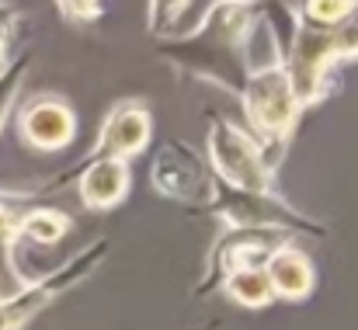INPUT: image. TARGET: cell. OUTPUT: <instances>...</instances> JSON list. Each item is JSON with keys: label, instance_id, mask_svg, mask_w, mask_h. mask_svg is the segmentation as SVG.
Returning a JSON list of instances; mask_svg holds the SVG:
<instances>
[{"label": "cell", "instance_id": "d6986e66", "mask_svg": "<svg viewBox=\"0 0 358 330\" xmlns=\"http://www.w3.org/2000/svg\"><path fill=\"white\" fill-rule=\"evenodd\" d=\"M70 21H94L105 14V0H56Z\"/></svg>", "mask_w": 358, "mask_h": 330}, {"label": "cell", "instance_id": "e0dca14e", "mask_svg": "<svg viewBox=\"0 0 358 330\" xmlns=\"http://www.w3.org/2000/svg\"><path fill=\"white\" fill-rule=\"evenodd\" d=\"M331 35H334L338 59H358V3L338 28H331Z\"/></svg>", "mask_w": 358, "mask_h": 330}, {"label": "cell", "instance_id": "3957f363", "mask_svg": "<svg viewBox=\"0 0 358 330\" xmlns=\"http://www.w3.org/2000/svg\"><path fill=\"white\" fill-rule=\"evenodd\" d=\"M209 167L223 188L234 192H271L275 164L261 143L227 118H209Z\"/></svg>", "mask_w": 358, "mask_h": 330}, {"label": "cell", "instance_id": "8fae6325", "mask_svg": "<svg viewBox=\"0 0 358 330\" xmlns=\"http://www.w3.org/2000/svg\"><path fill=\"white\" fill-rule=\"evenodd\" d=\"M129 181H132V171H129V160L119 157H87L84 171H80V181H77V192H80V202L87 209H112L119 206L122 199L129 195Z\"/></svg>", "mask_w": 358, "mask_h": 330}, {"label": "cell", "instance_id": "6da1fadb", "mask_svg": "<svg viewBox=\"0 0 358 330\" xmlns=\"http://www.w3.org/2000/svg\"><path fill=\"white\" fill-rule=\"evenodd\" d=\"M254 14H257L254 0H216L192 35L167 45V59L178 63L185 73L209 77L213 84H223L240 94L247 80L240 63V42Z\"/></svg>", "mask_w": 358, "mask_h": 330}, {"label": "cell", "instance_id": "277c9868", "mask_svg": "<svg viewBox=\"0 0 358 330\" xmlns=\"http://www.w3.org/2000/svg\"><path fill=\"white\" fill-rule=\"evenodd\" d=\"M108 254V240H94L87 250L73 254L70 261H63L52 275L35 278L31 285H24L21 292H14L10 299H0V330H21L28 327L45 306H52L59 296H66L73 285H80Z\"/></svg>", "mask_w": 358, "mask_h": 330}, {"label": "cell", "instance_id": "52a82bcc", "mask_svg": "<svg viewBox=\"0 0 358 330\" xmlns=\"http://www.w3.org/2000/svg\"><path fill=\"white\" fill-rule=\"evenodd\" d=\"M334 63H338V49H334L331 28H313L299 21L285 49V73L303 108L317 105L327 94V77Z\"/></svg>", "mask_w": 358, "mask_h": 330}, {"label": "cell", "instance_id": "30bf717a", "mask_svg": "<svg viewBox=\"0 0 358 330\" xmlns=\"http://www.w3.org/2000/svg\"><path fill=\"white\" fill-rule=\"evenodd\" d=\"M153 132V115L143 101H119L115 108L105 115L98 143L87 157H119L129 160L136 153H143V146L150 143Z\"/></svg>", "mask_w": 358, "mask_h": 330}, {"label": "cell", "instance_id": "ffe728a7", "mask_svg": "<svg viewBox=\"0 0 358 330\" xmlns=\"http://www.w3.org/2000/svg\"><path fill=\"white\" fill-rule=\"evenodd\" d=\"M14 21H17V14H14V7H7V3H0V70H3V49H7V35H10V28H14Z\"/></svg>", "mask_w": 358, "mask_h": 330}, {"label": "cell", "instance_id": "4fadbf2b", "mask_svg": "<svg viewBox=\"0 0 358 330\" xmlns=\"http://www.w3.org/2000/svg\"><path fill=\"white\" fill-rule=\"evenodd\" d=\"M220 289H223L237 306H247V310H261V306H268V303L275 299L271 282H268V275H264V264H247V268L230 271V275L220 282Z\"/></svg>", "mask_w": 358, "mask_h": 330}, {"label": "cell", "instance_id": "44dd1931", "mask_svg": "<svg viewBox=\"0 0 358 330\" xmlns=\"http://www.w3.org/2000/svg\"><path fill=\"white\" fill-rule=\"evenodd\" d=\"M14 222H17V216L7 209V202H0V240L14 233Z\"/></svg>", "mask_w": 358, "mask_h": 330}, {"label": "cell", "instance_id": "9c48e42d", "mask_svg": "<svg viewBox=\"0 0 358 330\" xmlns=\"http://www.w3.org/2000/svg\"><path fill=\"white\" fill-rule=\"evenodd\" d=\"M17 132L35 150H45V153L49 150H63L77 136V115H73V108L63 98L38 94V98H31L21 108V115H17Z\"/></svg>", "mask_w": 358, "mask_h": 330}, {"label": "cell", "instance_id": "5bb4252c", "mask_svg": "<svg viewBox=\"0 0 358 330\" xmlns=\"http://www.w3.org/2000/svg\"><path fill=\"white\" fill-rule=\"evenodd\" d=\"M66 233H70V216L59 213V209H31V213L17 216V222H14V236L38 243V247H52Z\"/></svg>", "mask_w": 358, "mask_h": 330}, {"label": "cell", "instance_id": "2e32d148", "mask_svg": "<svg viewBox=\"0 0 358 330\" xmlns=\"http://www.w3.org/2000/svg\"><path fill=\"white\" fill-rule=\"evenodd\" d=\"M24 70H28V56L24 59H14L7 70H0V125H3L10 105H14V94H17L21 80H24Z\"/></svg>", "mask_w": 358, "mask_h": 330}, {"label": "cell", "instance_id": "ba28073f", "mask_svg": "<svg viewBox=\"0 0 358 330\" xmlns=\"http://www.w3.org/2000/svg\"><path fill=\"white\" fill-rule=\"evenodd\" d=\"M285 243V233L278 229H257V226H227V233L213 243L209 264H206V282L202 292L220 285L230 271L247 268V264H264V257Z\"/></svg>", "mask_w": 358, "mask_h": 330}, {"label": "cell", "instance_id": "9a60e30c", "mask_svg": "<svg viewBox=\"0 0 358 330\" xmlns=\"http://www.w3.org/2000/svg\"><path fill=\"white\" fill-rule=\"evenodd\" d=\"M358 0H299V21L313 28H338Z\"/></svg>", "mask_w": 358, "mask_h": 330}, {"label": "cell", "instance_id": "7a4b0ae2", "mask_svg": "<svg viewBox=\"0 0 358 330\" xmlns=\"http://www.w3.org/2000/svg\"><path fill=\"white\" fill-rule=\"evenodd\" d=\"M240 101H243V115H247V132L261 143L264 153L271 150V143L282 146L292 136L299 111H303L292 84H289L285 66L247 73V80L240 87ZM268 160H271V153H268Z\"/></svg>", "mask_w": 358, "mask_h": 330}, {"label": "cell", "instance_id": "7c38bea8", "mask_svg": "<svg viewBox=\"0 0 358 330\" xmlns=\"http://www.w3.org/2000/svg\"><path fill=\"white\" fill-rule=\"evenodd\" d=\"M264 275L271 282L275 299H289V303H303L313 292V282H317L310 254L292 247V243H278L264 257Z\"/></svg>", "mask_w": 358, "mask_h": 330}, {"label": "cell", "instance_id": "8992f818", "mask_svg": "<svg viewBox=\"0 0 358 330\" xmlns=\"http://www.w3.org/2000/svg\"><path fill=\"white\" fill-rule=\"evenodd\" d=\"M209 209L227 226H257V229H278V233H310L324 236V226L310 222L303 213L285 206L275 192H234L223 188L209 202Z\"/></svg>", "mask_w": 358, "mask_h": 330}, {"label": "cell", "instance_id": "5b68a950", "mask_svg": "<svg viewBox=\"0 0 358 330\" xmlns=\"http://www.w3.org/2000/svg\"><path fill=\"white\" fill-rule=\"evenodd\" d=\"M153 188L164 199L185 202V206H209L220 192V181L213 174V167L181 139H164L153 167H150Z\"/></svg>", "mask_w": 358, "mask_h": 330}, {"label": "cell", "instance_id": "ac0fdd59", "mask_svg": "<svg viewBox=\"0 0 358 330\" xmlns=\"http://www.w3.org/2000/svg\"><path fill=\"white\" fill-rule=\"evenodd\" d=\"M185 7H188V0H150V28H153V31L171 28V24L181 17Z\"/></svg>", "mask_w": 358, "mask_h": 330}]
</instances>
